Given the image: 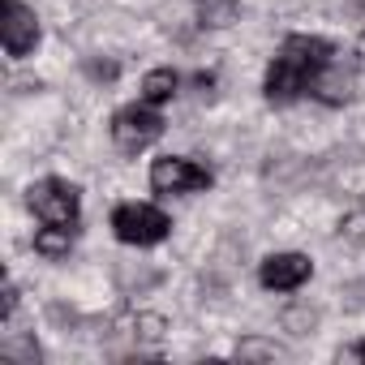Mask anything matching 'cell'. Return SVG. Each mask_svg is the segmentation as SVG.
<instances>
[{
    "label": "cell",
    "mask_w": 365,
    "mask_h": 365,
    "mask_svg": "<svg viewBox=\"0 0 365 365\" xmlns=\"http://www.w3.org/2000/svg\"><path fill=\"white\" fill-rule=\"evenodd\" d=\"M250 352H258V356H284L275 344H241V356H250Z\"/></svg>",
    "instance_id": "8fae6325"
},
{
    "label": "cell",
    "mask_w": 365,
    "mask_h": 365,
    "mask_svg": "<svg viewBox=\"0 0 365 365\" xmlns=\"http://www.w3.org/2000/svg\"><path fill=\"white\" fill-rule=\"evenodd\" d=\"M339 356H344V361H365V344H352V348H344Z\"/></svg>",
    "instance_id": "4fadbf2b"
},
{
    "label": "cell",
    "mask_w": 365,
    "mask_h": 365,
    "mask_svg": "<svg viewBox=\"0 0 365 365\" xmlns=\"http://www.w3.org/2000/svg\"><path fill=\"white\" fill-rule=\"evenodd\" d=\"M0 35H5V52L9 56H31L35 43H39V18L31 5L22 0H5V22H0Z\"/></svg>",
    "instance_id": "52a82bcc"
},
{
    "label": "cell",
    "mask_w": 365,
    "mask_h": 365,
    "mask_svg": "<svg viewBox=\"0 0 365 365\" xmlns=\"http://www.w3.org/2000/svg\"><path fill=\"white\" fill-rule=\"evenodd\" d=\"M352 91H356V78H352V69H344L339 65V56L322 69V78L314 82V99H322V103H331V108H339V103H348L352 99Z\"/></svg>",
    "instance_id": "ba28073f"
},
{
    "label": "cell",
    "mask_w": 365,
    "mask_h": 365,
    "mask_svg": "<svg viewBox=\"0 0 365 365\" xmlns=\"http://www.w3.org/2000/svg\"><path fill=\"white\" fill-rule=\"evenodd\" d=\"M112 232H116V241L146 250V245H159L172 232V220L150 202H120L112 211Z\"/></svg>",
    "instance_id": "7a4b0ae2"
},
{
    "label": "cell",
    "mask_w": 365,
    "mask_h": 365,
    "mask_svg": "<svg viewBox=\"0 0 365 365\" xmlns=\"http://www.w3.org/2000/svg\"><path fill=\"white\" fill-rule=\"evenodd\" d=\"M163 138V116L150 103H129L112 116V142L120 155H138Z\"/></svg>",
    "instance_id": "277c9868"
},
{
    "label": "cell",
    "mask_w": 365,
    "mask_h": 365,
    "mask_svg": "<svg viewBox=\"0 0 365 365\" xmlns=\"http://www.w3.org/2000/svg\"><path fill=\"white\" fill-rule=\"evenodd\" d=\"M309 275H314V262H309L305 254H292V250L271 254V258H262V267H258V284H262L267 292H297Z\"/></svg>",
    "instance_id": "8992f818"
},
{
    "label": "cell",
    "mask_w": 365,
    "mask_h": 365,
    "mask_svg": "<svg viewBox=\"0 0 365 365\" xmlns=\"http://www.w3.org/2000/svg\"><path fill=\"white\" fill-rule=\"evenodd\" d=\"M176 91H180V78H176L172 69H150V73L142 78V103H150V108L172 103Z\"/></svg>",
    "instance_id": "9c48e42d"
},
{
    "label": "cell",
    "mask_w": 365,
    "mask_h": 365,
    "mask_svg": "<svg viewBox=\"0 0 365 365\" xmlns=\"http://www.w3.org/2000/svg\"><path fill=\"white\" fill-rule=\"evenodd\" d=\"M18 314V284H5V318Z\"/></svg>",
    "instance_id": "7c38bea8"
},
{
    "label": "cell",
    "mask_w": 365,
    "mask_h": 365,
    "mask_svg": "<svg viewBox=\"0 0 365 365\" xmlns=\"http://www.w3.org/2000/svg\"><path fill=\"white\" fill-rule=\"evenodd\" d=\"M335 56H339L335 43L322 39V35H288V39L279 43V56H275L271 69H267V82H262L267 99L284 108V103L309 95L314 82L322 78V69H327Z\"/></svg>",
    "instance_id": "6da1fadb"
},
{
    "label": "cell",
    "mask_w": 365,
    "mask_h": 365,
    "mask_svg": "<svg viewBox=\"0 0 365 365\" xmlns=\"http://www.w3.org/2000/svg\"><path fill=\"white\" fill-rule=\"evenodd\" d=\"M211 185V168H202L198 159L185 155H163L150 163V190L172 198V194H198Z\"/></svg>",
    "instance_id": "5b68a950"
},
{
    "label": "cell",
    "mask_w": 365,
    "mask_h": 365,
    "mask_svg": "<svg viewBox=\"0 0 365 365\" xmlns=\"http://www.w3.org/2000/svg\"><path fill=\"white\" fill-rule=\"evenodd\" d=\"M35 250H39L43 258H52V262L69 258V250H73V228H61V224H43V228L35 232Z\"/></svg>",
    "instance_id": "30bf717a"
},
{
    "label": "cell",
    "mask_w": 365,
    "mask_h": 365,
    "mask_svg": "<svg viewBox=\"0 0 365 365\" xmlns=\"http://www.w3.org/2000/svg\"><path fill=\"white\" fill-rule=\"evenodd\" d=\"M31 211L43 220V224H61V228H73L78 215H82V194L78 185H69V180L61 176H43L31 185Z\"/></svg>",
    "instance_id": "3957f363"
}]
</instances>
